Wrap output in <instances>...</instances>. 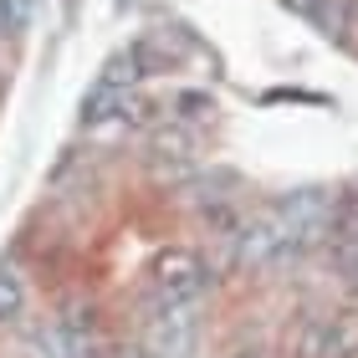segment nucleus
Returning a JSON list of instances; mask_svg holds the SVG:
<instances>
[{"mask_svg":"<svg viewBox=\"0 0 358 358\" xmlns=\"http://www.w3.org/2000/svg\"><path fill=\"white\" fill-rule=\"evenodd\" d=\"M236 358H266V353H236Z\"/></svg>","mask_w":358,"mask_h":358,"instance_id":"nucleus-6","label":"nucleus"},{"mask_svg":"<svg viewBox=\"0 0 358 358\" xmlns=\"http://www.w3.org/2000/svg\"><path fill=\"white\" fill-rule=\"evenodd\" d=\"M149 149H154V159H189L194 154V134L189 128H159Z\"/></svg>","mask_w":358,"mask_h":358,"instance_id":"nucleus-4","label":"nucleus"},{"mask_svg":"<svg viewBox=\"0 0 358 358\" xmlns=\"http://www.w3.org/2000/svg\"><path fill=\"white\" fill-rule=\"evenodd\" d=\"M26 313V276L15 266H0V322H15Z\"/></svg>","mask_w":358,"mask_h":358,"instance_id":"nucleus-3","label":"nucleus"},{"mask_svg":"<svg viewBox=\"0 0 358 358\" xmlns=\"http://www.w3.org/2000/svg\"><path fill=\"white\" fill-rule=\"evenodd\" d=\"M292 358H358V313L338 307V313L302 317L292 338Z\"/></svg>","mask_w":358,"mask_h":358,"instance_id":"nucleus-1","label":"nucleus"},{"mask_svg":"<svg viewBox=\"0 0 358 358\" xmlns=\"http://www.w3.org/2000/svg\"><path fill=\"white\" fill-rule=\"evenodd\" d=\"M179 108H185V118H205V113H210V103L200 92H185V97H179Z\"/></svg>","mask_w":358,"mask_h":358,"instance_id":"nucleus-5","label":"nucleus"},{"mask_svg":"<svg viewBox=\"0 0 358 358\" xmlns=\"http://www.w3.org/2000/svg\"><path fill=\"white\" fill-rule=\"evenodd\" d=\"M154 292H159V302H169V307H194L205 297V287H210V266L200 262V251H189V246H169V251H159L154 256Z\"/></svg>","mask_w":358,"mask_h":358,"instance_id":"nucleus-2","label":"nucleus"}]
</instances>
